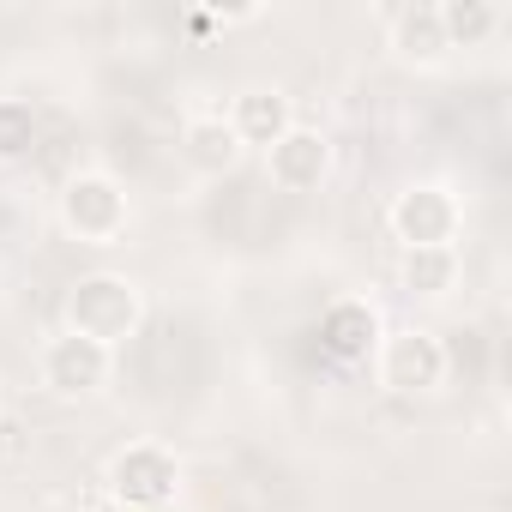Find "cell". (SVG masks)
I'll return each mask as SVG.
<instances>
[{"label": "cell", "instance_id": "2", "mask_svg": "<svg viewBox=\"0 0 512 512\" xmlns=\"http://www.w3.org/2000/svg\"><path fill=\"white\" fill-rule=\"evenodd\" d=\"M127 223H133V211H127V193H121L115 175L85 169V175H73V181L61 187V229H67L73 241H85V247H115V241L127 235Z\"/></svg>", "mask_w": 512, "mask_h": 512}, {"label": "cell", "instance_id": "5", "mask_svg": "<svg viewBox=\"0 0 512 512\" xmlns=\"http://www.w3.org/2000/svg\"><path fill=\"white\" fill-rule=\"evenodd\" d=\"M109 488H115V500L133 506V512H163V506L175 500V488H181V464H175V452L139 440V446L115 452V464H109Z\"/></svg>", "mask_w": 512, "mask_h": 512}, {"label": "cell", "instance_id": "3", "mask_svg": "<svg viewBox=\"0 0 512 512\" xmlns=\"http://www.w3.org/2000/svg\"><path fill=\"white\" fill-rule=\"evenodd\" d=\"M374 368H380V386L398 392V398H422L446 380L452 356L446 344L428 332V326H404V332H386L380 350H374Z\"/></svg>", "mask_w": 512, "mask_h": 512}, {"label": "cell", "instance_id": "1", "mask_svg": "<svg viewBox=\"0 0 512 512\" xmlns=\"http://www.w3.org/2000/svg\"><path fill=\"white\" fill-rule=\"evenodd\" d=\"M139 320H145V296H139V284L121 278V272H91V278H79L73 296H67V332L97 338V344H109V350H115L121 338H133Z\"/></svg>", "mask_w": 512, "mask_h": 512}, {"label": "cell", "instance_id": "13", "mask_svg": "<svg viewBox=\"0 0 512 512\" xmlns=\"http://www.w3.org/2000/svg\"><path fill=\"white\" fill-rule=\"evenodd\" d=\"M440 31H446V49H482L500 31V7H488V0H440Z\"/></svg>", "mask_w": 512, "mask_h": 512}, {"label": "cell", "instance_id": "11", "mask_svg": "<svg viewBox=\"0 0 512 512\" xmlns=\"http://www.w3.org/2000/svg\"><path fill=\"white\" fill-rule=\"evenodd\" d=\"M320 344H326V356H338V362H368V356L380 350V320H374V308H368V302H332L326 320H320Z\"/></svg>", "mask_w": 512, "mask_h": 512}, {"label": "cell", "instance_id": "10", "mask_svg": "<svg viewBox=\"0 0 512 512\" xmlns=\"http://www.w3.org/2000/svg\"><path fill=\"white\" fill-rule=\"evenodd\" d=\"M229 127H235V139H241V145H266V151H272V145L296 127V109H290V97H284V91L253 85V91H241V97H235Z\"/></svg>", "mask_w": 512, "mask_h": 512}, {"label": "cell", "instance_id": "4", "mask_svg": "<svg viewBox=\"0 0 512 512\" xmlns=\"http://www.w3.org/2000/svg\"><path fill=\"white\" fill-rule=\"evenodd\" d=\"M109 368H115V350L97 344V338H79V332H55L37 356V374L55 398H91L109 386Z\"/></svg>", "mask_w": 512, "mask_h": 512}, {"label": "cell", "instance_id": "6", "mask_svg": "<svg viewBox=\"0 0 512 512\" xmlns=\"http://www.w3.org/2000/svg\"><path fill=\"white\" fill-rule=\"evenodd\" d=\"M386 223H392V235H398L404 247H452L464 211H458V199H452L440 181H416V187H404V193L392 199Z\"/></svg>", "mask_w": 512, "mask_h": 512}, {"label": "cell", "instance_id": "7", "mask_svg": "<svg viewBox=\"0 0 512 512\" xmlns=\"http://www.w3.org/2000/svg\"><path fill=\"white\" fill-rule=\"evenodd\" d=\"M266 169H272V181L284 187V193H314L326 175H332V139L320 133V127H290L272 151H266Z\"/></svg>", "mask_w": 512, "mask_h": 512}, {"label": "cell", "instance_id": "14", "mask_svg": "<svg viewBox=\"0 0 512 512\" xmlns=\"http://www.w3.org/2000/svg\"><path fill=\"white\" fill-rule=\"evenodd\" d=\"M37 133H43V121H37V109L25 97H0V163L31 157L37 151Z\"/></svg>", "mask_w": 512, "mask_h": 512}, {"label": "cell", "instance_id": "9", "mask_svg": "<svg viewBox=\"0 0 512 512\" xmlns=\"http://www.w3.org/2000/svg\"><path fill=\"white\" fill-rule=\"evenodd\" d=\"M241 139H235V127H229V115L223 109H205V115H193L187 127H181V163L193 169V175H229L235 163H241Z\"/></svg>", "mask_w": 512, "mask_h": 512}, {"label": "cell", "instance_id": "8", "mask_svg": "<svg viewBox=\"0 0 512 512\" xmlns=\"http://www.w3.org/2000/svg\"><path fill=\"white\" fill-rule=\"evenodd\" d=\"M386 49L404 67H440L452 55L446 49V31H440V0H410V7H392L386 13Z\"/></svg>", "mask_w": 512, "mask_h": 512}, {"label": "cell", "instance_id": "15", "mask_svg": "<svg viewBox=\"0 0 512 512\" xmlns=\"http://www.w3.org/2000/svg\"><path fill=\"white\" fill-rule=\"evenodd\" d=\"M25 452V428L13 416H0V458H19Z\"/></svg>", "mask_w": 512, "mask_h": 512}, {"label": "cell", "instance_id": "12", "mask_svg": "<svg viewBox=\"0 0 512 512\" xmlns=\"http://www.w3.org/2000/svg\"><path fill=\"white\" fill-rule=\"evenodd\" d=\"M398 278L410 296H446L458 284V253L452 247H404Z\"/></svg>", "mask_w": 512, "mask_h": 512}]
</instances>
